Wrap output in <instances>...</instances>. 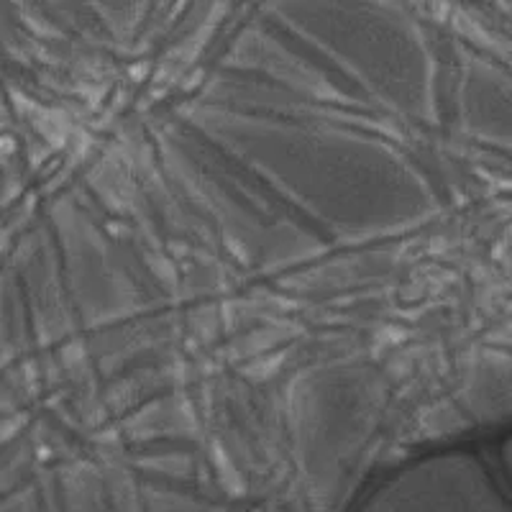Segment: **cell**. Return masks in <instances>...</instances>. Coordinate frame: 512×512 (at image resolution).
Segmentation results:
<instances>
[{"instance_id": "6da1fadb", "label": "cell", "mask_w": 512, "mask_h": 512, "mask_svg": "<svg viewBox=\"0 0 512 512\" xmlns=\"http://www.w3.org/2000/svg\"><path fill=\"white\" fill-rule=\"evenodd\" d=\"M190 123L338 236L405 228L433 205L431 187L418 169L390 144L356 128L218 103L198 105Z\"/></svg>"}, {"instance_id": "7a4b0ae2", "label": "cell", "mask_w": 512, "mask_h": 512, "mask_svg": "<svg viewBox=\"0 0 512 512\" xmlns=\"http://www.w3.org/2000/svg\"><path fill=\"white\" fill-rule=\"evenodd\" d=\"M277 26L397 116L436 111V64L418 24L387 6H272Z\"/></svg>"}, {"instance_id": "8992f818", "label": "cell", "mask_w": 512, "mask_h": 512, "mask_svg": "<svg viewBox=\"0 0 512 512\" xmlns=\"http://www.w3.org/2000/svg\"><path fill=\"white\" fill-rule=\"evenodd\" d=\"M497 469H500L502 479L507 482V487L512 489V436L502 443L500 459H497Z\"/></svg>"}, {"instance_id": "5b68a950", "label": "cell", "mask_w": 512, "mask_h": 512, "mask_svg": "<svg viewBox=\"0 0 512 512\" xmlns=\"http://www.w3.org/2000/svg\"><path fill=\"white\" fill-rule=\"evenodd\" d=\"M461 113L474 139L512 154V75L479 59L466 64Z\"/></svg>"}, {"instance_id": "277c9868", "label": "cell", "mask_w": 512, "mask_h": 512, "mask_svg": "<svg viewBox=\"0 0 512 512\" xmlns=\"http://www.w3.org/2000/svg\"><path fill=\"white\" fill-rule=\"evenodd\" d=\"M228 67L241 72H254V75H267L269 80L285 85L290 82V90L297 95H305L310 100H331V103L344 105L349 100L351 105H359L361 98H356L351 90L338 88L336 82L310 64L303 54L290 49L280 36H269L264 31L254 36H241L233 49L228 52Z\"/></svg>"}, {"instance_id": "3957f363", "label": "cell", "mask_w": 512, "mask_h": 512, "mask_svg": "<svg viewBox=\"0 0 512 512\" xmlns=\"http://www.w3.org/2000/svg\"><path fill=\"white\" fill-rule=\"evenodd\" d=\"M356 512H512V489L479 456L448 451L402 466Z\"/></svg>"}]
</instances>
